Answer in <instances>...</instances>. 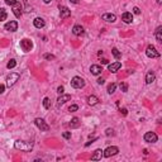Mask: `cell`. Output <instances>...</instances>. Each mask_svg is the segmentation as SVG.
Here are the masks:
<instances>
[{
    "label": "cell",
    "mask_w": 162,
    "mask_h": 162,
    "mask_svg": "<svg viewBox=\"0 0 162 162\" xmlns=\"http://www.w3.org/2000/svg\"><path fill=\"white\" fill-rule=\"evenodd\" d=\"M14 147L17 150H20V151H24V152H31L32 148H33V142H25V141H15L14 143Z\"/></svg>",
    "instance_id": "cell-1"
},
{
    "label": "cell",
    "mask_w": 162,
    "mask_h": 162,
    "mask_svg": "<svg viewBox=\"0 0 162 162\" xmlns=\"http://www.w3.org/2000/svg\"><path fill=\"white\" fill-rule=\"evenodd\" d=\"M19 79H20V75L17 74V72H12V74L8 75V77H6V86L8 87L14 86V84L19 80Z\"/></svg>",
    "instance_id": "cell-2"
},
{
    "label": "cell",
    "mask_w": 162,
    "mask_h": 162,
    "mask_svg": "<svg viewBox=\"0 0 162 162\" xmlns=\"http://www.w3.org/2000/svg\"><path fill=\"white\" fill-rule=\"evenodd\" d=\"M71 86L74 89H82L85 86V80L80 76H75L71 80Z\"/></svg>",
    "instance_id": "cell-3"
},
{
    "label": "cell",
    "mask_w": 162,
    "mask_h": 162,
    "mask_svg": "<svg viewBox=\"0 0 162 162\" xmlns=\"http://www.w3.org/2000/svg\"><path fill=\"white\" fill-rule=\"evenodd\" d=\"M146 55L147 57H150V58H158L160 57V52L156 49V47L150 44V46L147 47V49H146Z\"/></svg>",
    "instance_id": "cell-4"
},
{
    "label": "cell",
    "mask_w": 162,
    "mask_h": 162,
    "mask_svg": "<svg viewBox=\"0 0 162 162\" xmlns=\"http://www.w3.org/2000/svg\"><path fill=\"white\" fill-rule=\"evenodd\" d=\"M20 48L24 51V52H29V51L33 48V42L28 38H23L20 41Z\"/></svg>",
    "instance_id": "cell-5"
},
{
    "label": "cell",
    "mask_w": 162,
    "mask_h": 162,
    "mask_svg": "<svg viewBox=\"0 0 162 162\" xmlns=\"http://www.w3.org/2000/svg\"><path fill=\"white\" fill-rule=\"evenodd\" d=\"M118 152H119V148L115 147V146H112V147H108L105 151H103V156L106 157V158H109L112 156H115Z\"/></svg>",
    "instance_id": "cell-6"
},
{
    "label": "cell",
    "mask_w": 162,
    "mask_h": 162,
    "mask_svg": "<svg viewBox=\"0 0 162 162\" xmlns=\"http://www.w3.org/2000/svg\"><path fill=\"white\" fill-rule=\"evenodd\" d=\"M34 123H36V125L41 129V132H48L49 131V125L47 124L42 118H37L36 120H34Z\"/></svg>",
    "instance_id": "cell-7"
},
{
    "label": "cell",
    "mask_w": 162,
    "mask_h": 162,
    "mask_svg": "<svg viewBox=\"0 0 162 162\" xmlns=\"http://www.w3.org/2000/svg\"><path fill=\"white\" fill-rule=\"evenodd\" d=\"M143 139L147 142V143H156L158 137H157V134L155 132H147L143 136Z\"/></svg>",
    "instance_id": "cell-8"
},
{
    "label": "cell",
    "mask_w": 162,
    "mask_h": 162,
    "mask_svg": "<svg viewBox=\"0 0 162 162\" xmlns=\"http://www.w3.org/2000/svg\"><path fill=\"white\" fill-rule=\"evenodd\" d=\"M58 8H60V18L61 19H66V18H68L70 15H71V10H70L67 6L60 5Z\"/></svg>",
    "instance_id": "cell-9"
},
{
    "label": "cell",
    "mask_w": 162,
    "mask_h": 162,
    "mask_svg": "<svg viewBox=\"0 0 162 162\" xmlns=\"http://www.w3.org/2000/svg\"><path fill=\"white\" fill-rule=\"evenodd\" d=\"M4 29L8 31V32H15L18 29V22L17 20H10V22H8V23H5Z\"/></svg>",
    "instance_id": "cell-10"
},
{
    "label": "cell",
    "mask_w": 162,
    "mask_h": 162,
    "mask_svg": "<svg viewBox=\"0 0 162 162\" xmlns=\"http://www.w3.org/2000/svg\"><path fill=\"white\" fill-rule=\"evenodd\" d=\"M120 67H122V63H120L119 61L113 62V63H108V70H109L110 72H113V74H115V72H118Z\"/></svg>",
    "instance_id": "cell-11"
},
{
    "label": "cell",
    "mask_w": 162,
    "mask_h": 162,
    "mask_svg": "<svg viewBox=\"0 0 162 162\" xmlns=\"http://www.w3.org/2000/svg\"><path fill=\"white\" fill-rule=\"evenodd\" d=\"M101 19L108 22V23H114L117 20V15L113 14V13H105V14L101 15Z\"/></svg>",
    "instance_id": "cell-12"
},
{
    "label": "cell",
    "mask_w": 162,
    "mask_h": 162,
    "mask_svg": "<svg viewBox=\"0 0 162 162\" xmlns=\"http://www.w3.org/2000/svg\"><path fill=\"white\" fill-rule=\"evenodd\" d=\"M71 99V95L70 94H61L58 96V99H57V106H61L63 104L66 103V101H68Z\"/></svg>",
    "instance_id": "cell-13"
},
{
    "label": "cell",
    "mask_w": 162,
    "mask_h": 162,
    "mask_svg": "<svg viewBox=\"0 0 162 162\" xmlns=\"http://www.w3.org/2000/svg\"><path fill=\"white\" fill-rule=\"evenodd\" d=\"M13 13H14V15L17 18H20L22 17L23 12H22V5L19 4V3H15V4L13 5Z\"/></svg>",
    "instance_id": "cell-14"
},
{
    "label": "cell",
    "mask_w": 162,
    "mask_h": 162,
    "mask_svg": "<svg viewBox=\"0 0 162 162\" xmlns=\"http://www.w3.org/2000/svg\"><path fill=\"white\" fill-rule=\"evenodd\" d=\"M122 20L124 22V23H127V24H131L132 22H133V14H132V13H129V12L123 13V15H122Z\"/></svg>",
    "instance_id": "cell-15"
},
{
    "label": "cell",
    "mask_w": 162,
    "mask_h": 162,
    "mask_svg": "<svg viewBox=\"0 0 162 162\" xmlns=\"http://www.w3.org/2000/svg\"><path fill=\"white\" fill-rule=\"evenodd\" d=\"M33 24H34V27H36V28L41 29V28H43L44 25H46V22H44L43 18H36L33 20Z\"/></svg>",
    "instance_id": "cell-16"
},
{
    "label": "cell",
    "mask_w": 162,
    "mask_h": 162,
    "mask_svg": "<svg viewBox=\"0 0 162 162\" xmlns=\"http://www.w3.org/2000/svg\"><path fill=\"white\" fill-rule=\"evenodd\" d=\"M72 33H74L75 36H82V34L85 33V31L81 25L76 24V25H74V28H72Z\"/></svg>",
    "instance_id": "cell-17"
},
{
    "label": "cell",
    "mask_w": 162,
    "mask_h": 162,
    "mask_svg": "<svg viewBox=\"0 0 162 162\" xmlns=\"http://www.w3.org/2000/svg\"><path fill=\"white\" fill-rule=\"evenodd\" d=\"M90 71H91V74L93 75H100L101 74V71H103V67H101L100 65H91V67H90Z\"/></svg>",
    "instance_id": "cell-18"
},
{
    "label": "cell",
    "mask_w": 162,
    "mask_h": 162,
    "mask_svg": "<svg viewBox=\"0 0 162 162\" xmlns=\"http://www.w3.org/2000/svg\"><path fill=\"white\" fill-rule=\"evenodd\" d=\"M101 157H103V151H101L100 148L99 150H95L93 156H91V161H100Z\"/></svg>",
    "instance_id": "cell-19"
},
{
    "label": "cell",
    "mask_w": 162,
    "mask_h": 162,
    "mask_svg": "<svg viewBox=\"0 0 162 162\" xmlns=\"http://www.w3.org/2000/svg\"><path fill=\"white\" fill-rule=\"evenodd\" d=\"M81 124V122H80V119L77 118V117H75V118H72L71 119V122H70V128L71 129H75V128H79Z\"/></svg>",
    "instance_id": "cell-20"
},
{
    "label": "cell",
    "mask_w": 162,
    "mask_h": 162,
    "mask_svg": "<svg viewBox=\"0 0 162 162\" xmlns=\"http://www.w3.org/2000/svg\"><path fill=\"white\" fill-rule=\"evenodd\" d=\"M155 79H156V76H155L153 71H148L147 75H146V82H147V84H152V82L155 81Z\"/></svg>",
    "instance_id": "cell-21"
},
{
    "label": "cell",
    "mask_w": 162,
    "mask_h": 162,
    "mask_svg": "<svg viewBox=\"0 0 162 162\" xmlns=\"http://www.w3.org/2000/svg\"><path fill=\"white\" fill-rule=\"evenodd\" d=\"M87 103H89V105H96L99 103V98L95 96V95H90L87 98Z\"/></svg>",
    "instance_id": "cell-22"
},
{
    "label": "cell",
    "mask_w": 162,
    "mask_h": 162,
    "mask_svg": "<svg viewBox=\"0 0 162 162\" xmlns=\"http://www.w3.org/2000/svg\"><path fill=\"white\" fill-rule=\"evenodd\" d=\"M155 36H156V39L158 43H162V27H158L156 32H155Z\"/></svg>",
    "instance_id": "cell-23"
},
{
    "label": "cell",
    "mask_w": 162,
    "mask_h": 162,
    "mask_svg": "<svg viewBox=\"0 0 162 162\" xmlns=\"http://www.w3.org/2000/svg\"><path fill=\"white\" fill-rule=\"evenodd\" d=\"M115 89H117V84H114V82H112V84H109V85H108V94H110V95H112V94H114V93H115Z\"/></svg>",
    "instance_id": "cell-24"
},
{
    "label": "cell",
    "mask_w": 162,
    "mask_h": 162,
    "mask_svg": "<svg viewBox=\"0 0 162 162\" xmlns=\"http://www.w3.org/2000/svg\"><path fill=\"white\" fill-rule=\"evenodd\" d=\"M6 18H8V13L4 8H0V22L3 20H6Z\"/></svg>",
    "instance_id": "cell-25"
},
{
    "label": "cell",
    "mask_w": 162,
    "mask_h": 162,
    "mask_svg": "<svg viewBox=\"0 0 162 162\" xmlns=\"http://www.w3.org/2000/svg\"><path fill=\"white\" fill-rule=\"evenodd\" d=\"M15 66H17V61H15L14 58H12V60H9V62L6 63V67H8L9 70H12V68H14Z\"/></svg>",
    "instance_id": "cell-26"
},
{
    "label": "cell",
    "mask_w": 162,
    "mask_h": 162,
    "mask_svg": "<svg viewBox=\"0 0 162 162\" xmlns=\"http://www.w3.org/2000/svg\"><path fill=\"white\" fill-rule=\"evenodd\" d=\"M112 53H113V56L115 57L117 60H119L120 57H122V53H120V52H119V49H118V48H115V47H114V48L112 49Z\"/></svg>",
    "instance_id": "cell-27"
},
{
    "label": "cell",
    "mask_w": 162,
    "mask_h": 162,
    "mask_svg": "<svg viewBox=\"0 0 162 162\" xmlns=\"http://www.w3.org/2000/svg\"><path fill=\"white\" fill-rule=\"evenodd\" d=\"M119 87L123 93H127V91H128V84H127V82H120Z\"/></svg>",
    "instance_id": "cell-28"
},
{
    "label": "cell",
    "mask_w": 162,
    "mask_h": 162,
    "mask_svg": "<svg viewBox=\"0 0 162 162\" xmlns=\"http://www.w3.org/2000/svg\"><path fill=\"white\" fill-rule=\"evenodd\" d=\"M43 106H44V109H49V99L48 98H44L43 99Z\"/></svg>",
    "instance_id": "cell-29"
},
{
    "label": "cell",
    "mask_w": 162,
    "mask_h": 162,
    "mask_svg": "<svg viewBox=\"0 0 162 162\" xmlns=\"http://www.w3.org/2000/svg\"><path fill=\"white\" fill-rule=\"evenodd\" d=\"M44 60H48V61H51V60H55V56L51 55V53H46V55L43 56Z\"/></svg>",
    "instance_id": "cell-30"
},
{
    "label": "cell",
    "mask_w": 162,
    "mask_h": 162,
    "mask_svg": "<svg viewBox=\"0 0 162 162\" xmlns=\"http://www.w3.org/2000/svg\"><path fill=\"white\" fill-rule=\"evenodd\" d=\"M62 137L65 139H70V138H71V132H63L62 133Z\"/></svg>",
    "instance_id": "cell-31"
},
{
    "label": "cell",
    "mask_w": 162,
    "mask_h": 162,
    "mask_svg": "<svg viewBox=\"0 0 162 162\" xmlns=\"http://www.w3.org/2000/svg\"><path fill=\"white\" fill-rule=\"evenodd\" d=\"M105 134L109 137V136H114V129H112V128H108L106 131H105Z\"/></svg>",
    "instance_id": "cell-32"
},
{
    "label": "cell",
    "mask_w": 162,
    "mask_h": 162,
    "mask_svg": "<svg viewBox=\"0 0 162 162\" xmlns=\"http://www.w3.org/2000/svg\"><path fill=\"white\" fill-rule=\"evenodd\" d=\"M5 3H6V4H8V5L13 6V5L15 4V3H18V0H5Z\"/></svg>",
    "instance_id": "cell-33"
},
{
    "label": "cell",
    "mask_w": 162,
    "mask_h": 162,
    "mask_svg": "<svg viewBox=\"0 0 162 162\" xmlns=\"http://www.w3.org/2000/svg\"><path fill=\"white\" fill-rule=\"evenodd\" d=\"M77 109H79V106H77V105H75V104L68 108V110H70V112H76V110H77Z\"/></svg>",
    "instance_id": "cell-34"
},
{
    "label": "cell",
    "mask_w": 162,
    "mask_h": 162,
    "mask_svg": "<svg viewBox=\"0 0 162 162\" xmlns=\"http://www.w3.org/2000/svg\"><path fill=\"white\" fill-rule=\"evenodd\" d=\"M63 91H65V87H63V86H58V87H57V93H58L60 95L63 94Z\"/></svg>",
    "instance_id": "cell-35"
},
{
    "label": "cell",
    "mask_w": 162,
    "mask_h": 162,
    "mask_svg": "<svg viewBox=\"0 0 162 162\" xmlns=\"http://www.w3.org/2000/svg\"><path fill=\"white\" fill-rule=\"evenodd\" d=\"M96 139H98V137H95V138H93V139H91V141H89L87 143H85V147H89V146H90L91 143H94V142L96 141Z\"/></svg>",
    "instance_id": "cell-36"
},
{
    "label": "cell",
    "mask_w": 162,
    "mask_h": 162,
    "mask_svg": "<svg viewBox=\"0 0 162 162\" xmlns=\"http://www.w3.org/2000/svg\"><path fill=\"white\" fill-rule=\"evenodd\" d=\"M119 112H120V114H122V115H127V114H128V110H127L125 108H122Z\"/></svg>",
    "instance_id": "cell-37"
},
{
    "label": "cell",
    "mask_w": 162,
    "mask_h": 162,
    "mask_svg": "<svg viewBox=\"0 0 162 162\" xmlns=\"http://www.w3.org/2000/svg\"><path fill=\"white\" fill-rule=\"evenodd\" d=\"M133 13H134V14H141V10H139L138 6H134V8H133Z\"/></svg>",
    "instance_id": "cell-38"
},
{
    "label": "cell",
    "mask_w": 162,
    "mask_h": 162,
    "mask_svg": "<svg viewBox=\"0 0 162 162\" xmlns=\"http://www.w3.org/2000/svg\"><path fill=\"white\" fill-rule=\"evenodd\" d=\"M5 91V85H3V84H0V95H1Z\"/></svg>",
    "instance_id": "cell-39"
},
{
    "label": "cell",
    "mask_w": 162,
    "mask_h": 162,
    "mask_svg": "<svg viewBox=\"0 0 162 162\" xmlns=\"http://www.w3.org/2000/svg\"><path fill=\"white\" fill-rule=\"evenodd\" d=\"M104 82H105V80H104V79H103V77H100V79H98V84H99V85H103V84H104Z\"/></svg>",
    "instance_id": "cell-40"
},
{
    "label": "cell",
    "mask_w": 162,
    "mask_h": 162,
    "mask_svg": "<svg viewBox=\"0 0 162 162\" xmlns=\"http://www.w3.org/2000/svg\"><path fill=\"white\" fill-rule=\"evenodd\" d=\"M100 62L103 63V65H108V63H109V61H108L106 58H101V60H100Z\"/></svg>",
    "instance_id": "cell-41"
},
{
    "label": "cell",
    "mask_w": 162,
    "mask_h": 162,
    "mask_svg": "<svg viewBox=\"0 0 162 162\" xmlns=\"http://www.w3.org/2000/svg\"><path fill=\"white\" fill-rule=\"evenodd\" d=\"M71 3H74V4H79V0H70Z\"/></svg>",
    "instance_id": "cell-42"
},
{
    "label": "cell",
    "mask_w": 162,
    "mask_h": 162,
    "mask_svg": "<svg viewBox=\"0 0 162 162\" xmlns=\"http://www.w3.org/2000/svg\"><path fill=\"white\" fill-rule=\"evenodd\" d=\"M43 1H44V4H49V3L52 1V0H43Z\"/></svg>",
    "instance_id": "cell-43"
},
{
    "label": "cell",
    "mask_w": 162,
    "mask_h": 162,
    "mask_svg": "<svg viewBox=\"0 0 162 162\" xmlns=\"http://www.w3.org/2000/svg\"><path fill=\"white\" fill-rule=\"evenodd\" d=\"M156 1H157V4H161V3H162V0H156Z\"/></svg>",
    "instance_id": "cell-44"
}]
</instances>
